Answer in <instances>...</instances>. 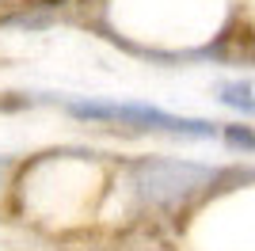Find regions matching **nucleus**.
<instances>
[{"instance_id": "obj_1", "label": "nucleus", "mask_w": 255, "mask_h": 251, "mask_svg": "<svg viewBox=\"0 0 255 251\" xmlns=\"http://www.w3.org/2000/svg\"><path fill=\"white\" fill-rule=\"evenodd\" d=\"M76 115H92V118H122L129 126L141 129H168V133H191V137H213L217 129L206 122H191V118H175L164 115L156 107H141V103H122V107H99V103H73Z\"/></svg>"}, {"instance_id": "obj_3", "label": "nucleus", "mask_w": 255, "mask_h": 251, "mask_svg": "<svg viewBox=\"0 0 255 251\" xmlns=\"http://www.w3.org/2000/svg\"><path fill=\"white\" fill-rule=\"evenodd\" d=\"M240 95H248V88H225V95H221V99H225V103H233V107H244V111H248L252 103H244Z\"/></svg>"}, {"instance_id": "obj_2", "label": "nucleus", "mask_w": 255, "mask_h": 251, "mask_svg": "<svg viewBox=\"0 0 255 251\" xmlns=\"http://www.w3.org/2000/svg\"><path fill=\"white\" fill-rule=\"evenodd\" d=\"M210 171L206 167H194V164H152L145 167V179L141 187L152 202H171V198H183L191 187L206 183Z\"/></svg>"}]
</instances>
